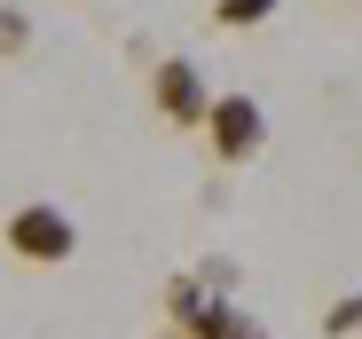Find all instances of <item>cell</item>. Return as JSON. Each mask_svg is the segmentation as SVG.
I'll list each match as a JSON object with an SVG mask.
<instances>
[{"mask_svg":"<svg viewBox=\"0 0 362 339\" xmlns=\"http://www.w3.org/2000/svg\"><path fill=\"white\" fill-rule=\"evenodd\" d=\"M323 331H331V339H346V331H362V292H346V300H331V316H323Z\"/></svg>","mask_w":362,"mask_h":339,"instance_id":"obj_7","label":"cell"},{"mask_svg":"<svg viewBox=\"0 0 362 339\" xmlns=\"http://www.w3.org/2000/svg\"><path fill=\"white\" fill-rule=\"evenodd\" d=\"M181 339H260V323L236 308V300H221V292H205L189 316H181Z\"/></svg>","mask_w":362,"mask_h":339,"instance_id":"obj_4","label":"cell"},{"mask_svg":"<svg viewBox=\"0 0 362 339\" xmlns=\"http://www.w3.org/2000/svg\"><path fill=\"white\" fill-rule=\"evenodd\" d=\"M150 103H158L165 127H205L213 87H205V71H197V55H165V64L150 71Z\"/></svg>","mask_w":362,"mask_h":339,"instance_id":"obj_2","label":"cell"},{"mask_svg":"<svg viewBox=\"0 0 362 339\" xmlns=\"http://www.w3.org/2000/svg\"><path fill=\"white\" fill-rule=\"evenodd\" d=\"M284 8V0H213V24H228V32H245V24H268Z\"/></svg>","mask_w":362,"mask_h":339,"instance_id":"obj_5","label":"cell"},{"mask_svg":"<svg viewBox=\"0 0 362 339\" xmlns=\"http://www.w3.org/2000/svg\"><path fill=\"white\" fill-rule=\"evenodd\" d=\"M205 142H213V158H221V166H245V158L268 142L260 103H252V95H213V110H205Z\"/></svg>","mask_w":362,"mask_h":339,"instance_id":"obj_3","label":"cell"},{"mask_svg":"<svg viewBox=\"0 0 362 339\" xmlns=\"http://www.w3.org/2000/svg\"><path fill=\"white\" fill-rule=\"evenodd\" d=\"M0 245H8L24 268H64L71 253H79V221L64 213V205H47V197H32V205H16L8 213V229H0Z\"/></svg>","mask_w":362,"mask_h":339,"instance_id":"obj_1","label":"cell"},{"mask_svg":"<svg viewBox=\"0 0 362 339\" xmlns=\"http://www.w3.org/2000/svg\"><path fill=\"white\" fill-rule=\"evenodd\" d=\"M24 47H32V16H24V8H8V0H0V64H16Z\"/></svg>","mask_w":362,"mask_h":339,"instance_id":"obj_6","label":"cell"}]
</instances>
